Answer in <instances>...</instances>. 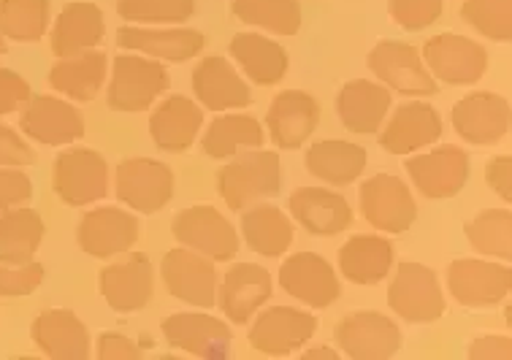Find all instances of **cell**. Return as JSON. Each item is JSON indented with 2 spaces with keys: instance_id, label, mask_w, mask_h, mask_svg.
Masks as SVG:
<instances>
[{
  "instance_id": "18",
  "label": "cell",
  "mask_w": 512,
  "mask_h": 360,
  "mask_svg": "<svg viewBox=\"0 0 512 360\" xmlns=\"http://www.w3.org/2000/svg\"><path fill=\"white\" fill-rule=\"evenodd\" d=\"M19 128L38 144L63 147V144H74L82 139L84 117L74 103L55 98V95H36L19 114Z\"/></svg>"
},
{
  "instance_id": "7",
  "label": "cell",
  "mask_w": 512,
  "mask_h": 360,
  "mask_svg": "<svg viewBox=\"0 0 512 360\" xmlns=\"http://www.w3.org/2000/svg\"><path fill=\"white\" fill-rule=\"evenodd\" d=\"M171 233L182 247L201 252L215 263L233 260L239 252V233L215 206H190L179 212L171 220Z\"/></svg>"
},
{
  "instance_id": "11",
  "label": "cell",
  "mask_w": 512,
  "mask_h": 360,
  "mask_svg": "<svg viewBox=\"0 0 512 360\" xmlns=\"http://www.w3.org/2000/svg\"><path fill=\"white\" fill-rule=\"evenodd\" d=\"M160 277L166 282V290L179 301L196 306V309H212L217 304V266L215 260L201 252L177 247L166 252L160 263Z\"/></svg>"
},
{
  "instance_id": "4",
  "label": "cell",
  "mask_w": 512,
  "mask_h": 360,
  "mask_svg": "<svg viewBox=\"0 0 512 360\" xmlns=\"http://www.w3.org/2000/svg\"><path fill=\"white\" fill-rule=\"evenodd\" d=\"M447 290L466 309H491L510 296L512 271L507 263L458 258L447 268Z\"/></svg>"
},
{
  "instance_id": "29",
  "label": "cell",
  "mask_w": 512,
  "mask_h": 360,
  "mask_svg": "<svg viewBox=\"0 0 512 360\" xmlns=\"http://www.w3.org/2000/svg\"><path fill=\"white\" fill-rule=\"evenodd\" d=\"M391 106V90L385 84L369 82V79H355V82L345 84L339 98H336L339 120L345 122L347 130H353L358 136L377 133L382 128V122L388 120Z\"/></svg>"
},
{
  "instance_id": "25",
  "label": "cell",
  "mask_w": 512,
  "mask_h": 360,
  "mask_svg": "<svg viewBox=\"0 0 512 360\" xmlns=\"http://www.w3.org/2000/svg\"><path fill=\"white\" fill-rule=\"evenodd\" d=\"M193 93L204 109L239 111L252 103L250 84L223 55H209L193 68Z\"/></svg>"
},
{
  "instance_id": "26",
  "label": "cell",
  "mask_w": 512,
  "mask_h": 360,
  "mask_svg": "<svg viewBox=\"0 0 512 360\" xmlns=\"http://www.w3.org/2000/svg\"><path fill=\"white\" fill-rule=\"evenodd\" d=\"M290 214L293 220L312 236H339L353 225V209L345 195L326 190V187H301L290 195Z\"/></svg>"
},
{
  "instance_id": "8",
  "label": "cell",
  "mask_w": 512,
  "mask_h": 360,
  "mask_svg": "<svg viewBox=\"0 0 512 360\" xmlns=\"http://www.w3.org/2000/svg\"><path fill=\"white\" fill-rule=\"evenodd\" d=\"M117 198L139 214H155L174 195V171L152 157H128L114 174Z\"/></svg>"
},
{
  "instance_id": "42",
  "label": "cell",
  "mask_w": 512,
  "mask_h": 360,
  "mask_svg": "<svg viewBox=\"0 0 512 360\" xmlns=\"http://www.w3.org/2000/svg\"><path fill=\"white\" fill-rule=\"evenodd\" d=\"M461 17L491 41H510L512 0H464Z\"/></svg>"
},
{
  "instance_id": "27",
  "label": "cell",
  "mask_w": 512,
  "mask_h": 360,
  "mask_svg": "<svg viewBox=\"0 0 512 360\" xmlns=\"http://www.w3.org/2000/svg\"><path fill=\"white\" fill-rule=\"evenodd\" d=\"M204 125V106L185 95H171L149 117V136L158 149L179 155L193 147Z\"/></svg>"
},
{
  "instance_id": "50",
  "label": "cell",
  "mask_w": 512,
  "mask_h": 360,
  "mask_svg": "<svg viewBox=\"0 0 512 360\" xmlns=\"http://www.w3.org/2000/svg\"><path fill=\"white\" fill-rule=\"evenodd\" d=\"M510 336H477L469 347V360H510Z\"/></svg>"
},
{
  "instance_id": "19",
  "label": "cell",
  "mask_w": 512,
  "mask_h": 360,
  "mask_svg": "<svg viewBox=\"0 0 512 360\" xmlns=\"http://www.w3.org/2000/svg\"><path fill=\"white\" fill-rule=\"evenodd\" d=\"M407 176L431 201L453 198L469 182V155L461 147H437L407 160Z\"/></svg>"
},
{
  "instance_id": "47",
  "label": "cell",
  "mask_w": 512,
  "mask_h": 360,
  "mask_svg": "<svg viewBox=\"0 0 512 360\" xmlns=\"http://www.w3.org/2000/svg\"><path fill=\"white\" fill-rule=\"evenodd\" d=\"M36 163V152L28 141L19 136L9 125H0V166L25 168Z\"/></svg>"
},
{
  "instance_id": "51",
  "label": "cell",
  "mask_w": 512,
  "mask_h": 360,
  "mask_svg": "<svg viewBox=\"0 0 512 360\" xmlns=\"http://www.w3.org/2000/svg\"><path fill=\"white\" fill-rule=\"evenodd\" d=\"M342 352L334 350V347H309V350L301 352V360H339Z\"/></svg>"
},
{
  "instance_id": "2",
  "label": "cell",
  "mask_w": 512,
  "mask_h": 360,
  "mask_svg": "<svg viewBox=\"0 0 512 360\" xmlns=\"http://www.w3.org/2000/svg\"><path fill=\"white\" fill-rule=\"evenodd\" d=\"M168 71L160 60H152L139 52H125L114 57L112 79H109V109L125 111V114H139L152 109V103L166 93Z\"/></svg>"
},
{
  "instance_id": "13",
  "label": "cell",
  "mask_w": 512,
  "mask_h": 360,
  "mask_svg": "<svg viewBox=\"0 0 512 360\" xmlns=\"http://www.w3.org/2000/svg\"><path fill=\"white\" fill-rule=\"evenodd\" d=\"M280 287L309 309H328L342 296L334 266L317 252H296L282 260Z\"/></svg>"
},
{
  "instance_id": "15",
  "label": "cell",
  "mask_w": 512,
  "mask_h": 360,
  "mask_svg": "<svg viewBox=\"0 0 512 360\" xmlns=\"http://www.w3.org/2000/svg\"><path fill=\"white\" fill-rule=\"evenodd\" d=\"M163 336L171 347L206 360H223L231 355V325L206 312L171 314L163 320Z\"/></svg>"
},
{
  "instance_id": "39",
  "label": "cell",
  "mask_w": 512,
  "mask_h": 360,
  "mask_svg": "<svg viewBox=\"0 0 512 360\" xmlns=\"http://www.w3.org/2000/svg\"><path fill=\"white\" fill-rule=\"evenodd\" d=\"M236 17L277 36H296L301 28V3L298 0H231Z\"/></svg>"
},
{
  "instance_id": "35",
  "label": "cell",
  "mask_w": 512,
  "mask_h": 360,
  "mask_svg": "<svg viewBox=\"0 0 512 360\" xmlns=\"http://www.w3.org/2000/svg\"><path fill=\"white\" fill-rule=\"evenodd\" d=\"M366 149L342 139L315 141L307 152V171L331 187L353 185L366 168Z\"/></svg>"
},
{
  "instance_id": "17",
  "label": "cell",
  "mask_w": 512,
  "mask_h": 360,
  "mask_svg": "<svg viewBox=\"0 0 512 360\" xmlns=\"http://www.w3.org/2000/svg\"><path fill=\"white\" fill-rule=\"evenodd\" d=\"M510 101L496 93H469L453 106V130L477 147H491L510 133Z\"/></svg>"
},
{
  "instance_id": "22",
  "label": "cell",
  "mask_w": 512,
  "mask_h": 360,
  "mask_svg": "<svg viewBox=\"0 0 512 360\" xmlns=\"http://www.w3.org/2000/svg\"><path fill=\"white\" fill-rule=\"evenodd\" d=\"M274 282L271 274L258 263H233L225 271L223 285H217V301L223 314L236 325L250 323L271 298Z\"/></svg>"
},
{
  "instance_id": "37",
  "label": "cell",
  "mask_w": 512,
  "mask_h": 360,
  "mask_svg": "<svg viewBox=\"0 0 512 360\" xmlns=\"http://www.w3.org/2000/svg\"><path fill=\"white\" fill-rule=\"evenodd\" d=\"M44 241L41 214L25 206L0 212V260L6 263H30Z\"/></svg>"
},
{
  "instance_id": "21",
  "label": "cell",
  "mask_w": 512,
  "mask_h": 360,
  "mask_svg": "<svg viewBox=\"0 0 512 360\" xmlns=\"http://www.w3.org/2000/svg\"><path fill=\"white\" fill-rule=\"evenodd\" d=\"M442 139V117L426 101L401 103L388 120L382 122L380 147L391 155H412Z\"/></svg>"
},
{
  "instance_id": "32",
  "label": "cell",
  "mask_w": 512,
  "mask_h": 360,
  "mask_svg": "<svg viewBox=\"0 0 512 360\" xmlns=\"http://www.w3.org/2000/svg\"><path fill=\"white\" fill-rule=\"evenodd\" d=\"M393 244L377 233H358L339 250V271L353 285H377L391 274Z\"/></svg>"
},
{
  "instance_id": "44",
  "label": "cell",
  "mask_w": 512,
  "mask_h": 360,
  "mask_svg": "<svg viewBox=\"0 0 512 360\" xmlns=\"http://www.w3.org/2000/svg\"><path fill=\"white\" fill-rule=\"evenodd\" d=\"M44 282V266L30 263H6L0 260V298H22L30 296Z\"/></svg>"
},
{
  "instance_id": "28",
  "label": "cell",
  "mask_w": 512,
  "mask_h": 360,
  "mask_svg": "<svg viewBox=\"0 0 512 360\" xmlns=\"http://www.w3.org/2000/svg\"><path fill=\"white\" fill-rule=\"evenodd\" d=\"M33 342L44 355L55 360L90 358V333L87 325L71 309H44L30 328Z\"/></svg>"
},
{
  "instance_id": "1",
  "label": "cell",
  "mask_w": 512,
  "mask_h": 360,
  "mask_svg": "<svg viewBox=\"0 0 512 360\" xmlns=\"http://www.w3.org/2000/svg\"><path fill=\"white\" fill-rule=\"evenodd\" d=\"M282 187V163L271 149H247L231 157L217 176V190L233 212H244L247 206L274 198Z\"/></svg>"
},
{
  "instance_id": "36",
  "label": "cell",
  "mask_w": 512,
  "mask_h": 360,
  "mask_svg": "<svg viewBox=\"0 0 512 360\" xmlns=\"http://www.w3.org/2000/svg\"><path fill=\"white\" fill-rule=\"evenodd\" d=\"M263 144V125L252 114L242 111H231V114H220L217 120L209 122L201 147L209 157L215 160H228L247 152V149H258Z\"/></svg>"
},
{
  "instance_id": "10",
  "label": "cell",
  "mask_w": 512,
  "mask_h": 360,
  "mask_svg": "<svg viewBox=\"0 0 512 360\" xmlns=\"http://www.w3.org/2000/svg\"><path fill=\"white\" fill-rule=\"evenodd\" d=\"M369 68L380 79V84L401 95L429 98L437 93V79L423 63L418 47L404 44V41H380L369 52Z\"/></svg>"
},
{
  "instance_id": "12",
  "label": "cell",
  "mask_w": 512,
  "mask_h": 360,
  "mask_svg": "<svg viewBox=\"0 0 512 360\" xmlns=\"http://www.w3.org/2000/svg\"><path fill=\"white\" fill-rule=\"evenodd\" d=\"M317 317L307 309L296 306H271L266 312L255 314L250 328V347L261 355L285 358L290 352L301 350L315 336Z\"/></svg>"
},
{
  "instance_id": "38",
  "label": "cell",
  "mask_w": 512,
  "mask_h": 360,
  "mask_svg": "<svg viewBox=\"0 0 512 360\" xmlns=\"http://www.w3.org/2000/svg\"><path fill=\"white\" fill-rule=\"evenodd\" d=\"M49 0H0V33L17 44H38L47 36Z\"/></svg>"
},
{
  "instance_id": "5",
  "label": "cell",
  "mask_w": 512,
  "mask_h": 360,
  "mask_svg": "<svg viewBox=\"0 0 512 360\" xmlns=\"http://www.w3.org/2000/svg\"><path fill=\"white\" fill-rule=\"evenodd\" d=\"M52 185L68 206H93L109 193V163L95 149H66L55 160Z\"/></svg>"
},
{
  "instance_id": "30",
  "label": "cell",
  "mask_w": 512,
  "mask_h": 360,
  "mask_svg": "<svg viewBox=\"0 0 512 360\" xmlns=\"http://www.w3.org/2000/svg\"><path fill=\"white\" fill-rule=\"evenodd\" d=\"M103 36H106V22L95 3L87 0L66 3L52 28V52L57 57L82 55L101 47Z\"/></svg>"
},
{
  "instance_id": "14",
  "label": "cell",
  "mask_w": 512,
  "mask_h": 360,
  "mask_svg": "<svg viewBox=\"0 0 512 360\" xmlns=\"http://www.w3.org/2000/svg\"><path fill=\"white\" fill-rule=\"evenodd\" d=\"M334 336L342 355L353 360H388L401 350V328L380 312L347 314Z\"/></svg>"
},
{
  "instance_id": "31",
  "label": "cell",
  "mask_w": 512,
  "mask_h": 360,
  "mask_svg": "<svg viewBox=\"0 0 512 360\" xmlns=\"http://www.w3.org/2000/svg\"><path fill=\"white\" fill-rule=\"evenodd\" d=\"M106 79H109V57L103 55L101 49L60 57L49 71V84L57 93L82 103L93 101L95 95L103 90Z\"/></svg>"
},
{
  "instance_id": "41",
  "label": "cell",
  "mask_w": 512,
  "mask_h": 360,
  "mask_svg": "<svg viewBox=\"0 0 512 360\" xmlns=\"http://www.w3.org/2000/svg\"><path fill=\"white\" fill-rule=\"evenodd\" d=\"M193 11L196 0H117V14L131 25H182Z\"/></svg>"
},
{
  "instance_id": "33",
  "label": "cell",
  "mask_w": 512,
  "mask_h": 360,
  "mask_svg": "<svg viewBox=\"0 0 512 360\" xmlns=\"http://www.w3.org/2000/svg\"><path fill=\"white\" fill-rule=\"evenodd\" d=\"M244 244L263 258H282L296 239V228L280 206L252 204L242 212Z\"/></svg>"
},
{
  "instance_id": "49",
  "label": "cell",
  "mask_w": 512,
  "mask_h": 360,
  "mask_svg": "<svg viewBox=\"0 0 512 360\" xmlns=\"http://www.w3.org/2000/svg\"><path fill=\"white\" fill-rule=\"evenodd\" d=\"M485 182L494 190L504 204L512 201V157L510 155H496L491 157V163L485 168Z\"/></svg>"
},
{
  "instance_id": "6",
  "label": "cell",
  "mask_w": 512,
  "mask_h": 360,
  "mask_svg": "<svg viewBox=\"0 0 512 360\" xmlns=\"http://www.w3.org/2000/svg\"><path fill=\"white\" fill-rule=\"evenodd\" d=\"M420 55L431 76L450 87L480 82L488 71V49L475 38L458 36V33H439L429 38Z\"/></svg>"
},
{
  "instance_id": "23",
  "label": "cell",
  "mask_w": 512,
  "mask_h": 360,
  "mask_svg": "<svg viewBox=\"0 0 512 360\" xmlns=\"http://www.w3.org/2000/svg\"><path fill=\"white\" fill-rule=\"evenodd\" d=\"M152 293H155V268L141 252H133L128 260L112 263L101 271V296L114 312L144 309Z\"/></svg>"
},
{
  "instance_id": "9",
  "label": "cell",
  "mask_w": 512,
  "mask_h": 360,
  "mask_svg": "<svg viewBox=\"0 0 512 360\" xmlns=\"http://www.w3.org/2000/svg\"><path fill=\"white\" fill-rule=\"evenodd\" d=\"M358 204H361L364 220L374 231L399 236V233L410 231L412 222L418 220V204L412 198V190L399 176L377 174L366 179L361 185Z\"/></svg>"
},
{
  "instance_id": "3",
  "label": "cell",
  "mask_w": 512,
  "mask_h": 360,
  "mask_svg": "<svg viewBox=\"0 0 512 360\" xmlns=\"http://www.w3.org/2000/svg\"><path fill=\"white\" fill-rule=\"evenodd\" d=\"M388 306L396 317L415 325L437 323L445 314L447 301L439 277L423 263H399L388 285Z\"/></svg>"
},
{
  "instance_id": "20",
  "label": "cell",
  "mask_w": 512,
  "mask_h": 360,
  "mask_svg": "<svg viewBox=\"0 0 512 360\" xmlns=\"http://www.w3.org/2000/svg\"><path fill=\"white\" fill-rule=\"evenodd\" d=\"M117 44L125 52H139L160 63H187L204 49L206 38L193 28H160V25H122Z\"/></svg>"
},
{
  "instance_id": "16",
  "label": "cell",
  "mask_w": 512,
  "mask_h": 360,
  "mask_svg": "<svg viewBox=\"0 0 512 360\" xmlns=\"http://www.w3.org/2000/svg\"><path fill=\"white\" fill-rule=\"evenodd\" d=\"M139 231V220L133 212L117 206H101L84 214L76 239L90 258L109 260L122 252H131L139 241Z\"/></svg>"
},
{
  "instance_id": "48",
  "label": "cell",
  "mask_w": 512,
  "mask_h": 360,
  "mask_svg": "<svg viewBox=\"0 0 512 360\" xmlns=\"http://www.w3.org/2000/svg\"><path fill=\"white\" fill-rule=\"evenodd\" d=\"M95 355L101 360H139L141 350L139 344L128 339V336H122V333L106 331L101 333V339H98V350Z\"/></svg>"
},
{
  "instance_id": "45",
  "label": "cell",
  "mask_w": 512,
  "mask_h": 360,
  "mask_svg": "<svg viewBox=\"0 0 512 360\" xmlns=\"http://www.w3.org/2000/svg\"><path fill=\"white\" fill-rule=\"evenodd\" d=\"M30 198H33L30 176L22 168L0 166V212L30 204Z\"/></svg>"
},
{
  "instance_id": "40",
  "label": "cell",
  "mask_w": 512,
  "mask_h": 360,
  "mask_svg": "<svg viewBox=\"0 0 512 360\" xmlns=\"http://www.w3.org/2000/svg\"><path fill=\"white\" fill-rule=\"evenodd\" d=\"M466 239L472 250L491 255V258H512V217L510 209H488L480 212L475 220L466 222Z\"/></svg>"
},
{
  "instance_id": "43",
  "label": "cell",
  "mask_w": 512,
  "mask_h": 360,
  "mask_svg": "<svg viewBox=\"0 0 512 360\" xmlns=\"http://www.w3.org/2000/svg\"><path fill=\"white\" fill-rule=\"evenodd\" d=\"M445 9V0H388L391 19L404 30L431 28Z\"/></svg>"
},
{
  "instance_id": "24",
  "label": "cell",
  "mask_w": 512,
  "mask_h": 360,
  "mask_svg": "<svg viewBox=\"0 0 512 360\" xmlns=\"http://www.w3.org/2000/svg\"><path fill=\"white\" fill-rule=\"evenodd\" d=\"M320 125V106L304 90H285L269 106L266 128L280 149H301Z\"/></svg>"
},
{
  "instance_id": "52",
  "label": "cell",
  "mask_w": 512,
  "mask_h": 360,
  "mask_svg": "<svg viewBox=\"0 0 512 360\" xmlns=\"http://www.w3.org/2000/svg\"><path fill=\"white\" fill-rule=\"evenodd\" d=\"M6 52V38H3V33H0V55Z\"/></svg>"
},
{
  "instance_id": "46",
  "label": "cell",
  "mask_w": 512,
  "mask_h": 360,
  "mask_svg": "<svg viewBox=\"0 0 512 360\" xmlns=\"http://www.w3.org/2000/svg\"><path fill=\"white\" fill-rule=\"evenodd\" d=\"M30 98H33L30 95V84L17 71L0 68V117L22 111L28 106Z\"/></svg>"
},
{
  "instance_id": "34",
  "label": "cell",
  "mask_w": 512,
  "mask_h": 360,
  "mask_svg": "<svg viewBox=\"0 0 512 360\" xmlns=\"http://www.w3.org/2000/svg\"><path fill=\"white\" fill-rule=\"evenodd\" d=\"M231 57L239 63L244 76L258 87H274L288 74V52L274 38L261 33H239L231 41Z\"/></svg>"
}]
</instances>
